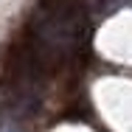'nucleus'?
Instances as JSON below:
<instances>
[{"label": "nucleus", "instance_id": "f257e3e1", "mask_svg": "<svg viewBox=\"0 0 132 132\" xmlns=\"http://www.w3.org/2000/svg\"><path fill=\"white\" fill-rule=\"evenodd\" d=\"M0 132H26L23 129V118H17V115H0Z\"/></svg>", "mask_w": 132, "mask_h": 132}]
</instances>
